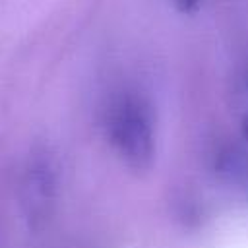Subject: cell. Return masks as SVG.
Instances as JSON below:
<instances>
[{"label": "cell", "mask_w": 248, "mask_h": 248, "mask_svg": "<svg viewBox=\"0 0 248 248\" xmlns=\"http://www.w3.org/2000/svg\"><path fill=\"white\" fill-rule=\"evenodd\" d=\"M103 130L116 159L134 174L153 169L159 151V124L153 103L140 91L124 89L110 97Z\"/></svg>", "instance_id": "6da1fadb"}, {"label": "cell", "mask_w": 248, "mask_h": 248, "mask_svg": "<svg viewBox=\"0 0 248 248\" xmlns=\"http://www.w3.org/2000/svg\"><path fill=\"white\" fill-rule=\"evenodd\" d=\"M60 192V169L48 149H35L21 174V207L33 229H43L54 215Z\"/></svg>", "instance_id": "7a4b0ae2"}, {"label": "cell", "mask_w": 248, "mask_h": 248, "mask_svg": "<svg viewBox=\"0 0 248 248\" xmlns=\"http://www.w3.org/2000/svg\"><path fill=\"white\" fill-rule=\"evenodd\" d=\"M174 2H176V6L180 10H194L200 0H174Z\"/></svg>", "instance_id": "3957f363"}]
</instances>
